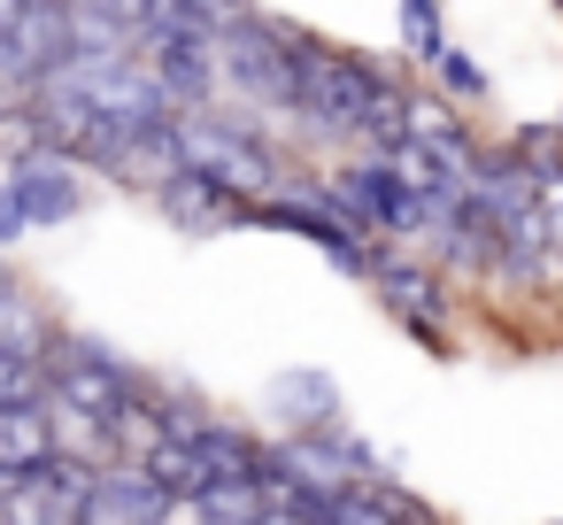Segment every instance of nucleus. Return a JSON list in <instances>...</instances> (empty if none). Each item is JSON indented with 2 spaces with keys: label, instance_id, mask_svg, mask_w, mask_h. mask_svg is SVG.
I'll return each mask as SVG.
<instances>
[{
  "label": "nucleus",
  "instance_id": "f257e3e1",
  "mask_svg": "<svg viewBox=\"0 0 563 525\" xmlns=\"http://www.w3.org/2000/svg\"><path fill=\"white\" fill-rule=\"evenodd\" d=\"M301 40H309V32L240 9V17L224 24V40H217V70L232 78L240 101L278 109V117H301Z\"/></svg>",
  "mask_w": 563,
  "mask_h": 525
},
{
  "label": "nucleus",
  "instance_id": "f03ea898",
  "mask_svg": "<svg viewBox=\"0 0 563 525\" xmlns=\"http://www.w3.org/2000/svg\"><path fill=\"white\" fill-rule=\"evenodd\" d=\"M386 94V70L347 55V47H317L301 40V124L324 140H363L371 101Z\"/></svg>",
  "mask_w": 563,
  "mask_h": 525
},
{
  "label": "nucleus",
  "instance_id": "7ed1b4c3",
  "mask_svg": "<svg viewBox=\"0 0 563 525\" xmlns=\"http://www.w3.org/2000/svg\"><path fill=\"white\" fill-rule=\"evenodd\" d=\"M140 394H147V379L109 340H55V356H47V402L55 409H78V417L117 425Z\"/></svg>",
  "mask_w": 563,
  "mask_h": 525
},
{
  "label": "nucleus",
  "instance_id": "20e7f679",
  "mask_svg": "<svg viewBox=\"0 0 563 525\" xmlns=\"http://www.w3.org/2000/svg\"><path fill=\"white\" fill-rule=\"evenodd\" d=\"M178 132H186V163L217 171V178L240 186L247 201L278 194V155H271L247 124H232L224 109H178Z\"/></svg>",
  "mask_w": 563,
  "mask_h": 525
},
{
  "label": "nucleus",
  "instance_id": "39448f33",
  "mask_svg": "<svg viewBox=\"0 0 563 525\" xmlns=\"http://www.w3.org/2000/svg\"><path fill=\"white\" fill-rule=\"evenodd\" d=\"M93 479H101V456L86 448H55L47 463H32L16 486H9V517H47V525H86V502H93Z\"/></svg>",
  "mask_w": 563,
  "mask_h": 525
},
{
  "label": "nucleus",
  "instance_id": "423d86ee",
  "mask_svg": "<svg viewBox=\"0 0 563 525\" xmlns=\"http://www.w3.org/2000/svg\"><path fill=\"white\" fill-rule=\"evenodd\" d=\"M155 201H163V217H170L178 232H232V225H247V209H255L240 186H224V178L201 171V163L170 171V178L155 186Z\"/></svg>",
  "mask_w": 563,
  "mask_h": 525
},
{
  "label": "nucleus",
  "instance_id": "0eeeda50",
  "mask_svg": "<svg viewBox=\"0 0 563 525\" xmlns=\"http://www.w3.org/2000/svg\"><path fill=\"white\" fill-rule=\"evenodd\" d=\"M170 510H186L140 456H109L101 463V479H93V502H86V525H117V517H140V525H155V517H170Z\"/></svg>",
  "mask_w": 563,
  "mask_h": 525
},
{
  "label": "nucleus",
  "instance_id": "6e6552de",
  "mask_svg": "<svg viewBox=\"0 0 563 525\" xmlns=\"http://www.w3.org/2000/svg\"><path fill=\"white\" fill-rule=\"evenodd\" d=\"M70 163H78V155H63V147H32V155H16L9 186L24 194L32 225H70V217L86 209V186H78V171H70Z\"/></svg>",
  "mask_w": 563,
  "mask_h": 525
},
{
  "label": "nucleus",
  "instance_id": "1a4fd4ad",
  "mask_svg": "<svg viewBox=\"0 0 563 525\" xmlns=\"http://www.w3.org/2000/svg\"><path fill=\"white\" fill-rule=\"evenodd\" d=\"M371 286H378V302L432 348V356H448V340H440V309H448V286L432 278V271H409V263H386L378 255V271H371Z\"/></svg>",
  "mask_w": 563,
  "mask_h": 525
},
{
  "label": "nucleus",
  "instance_id": "9d476101",
  "mask_svg": "<svg viewBox=\"0 0 563 525\" xmlns=\"http://www.w3.org/2000/svg\"><path fill=\"white\" fill-rule=\"evenodd\" d=\"M63 448V425H55V402H0V479H24L32 463H47Z\"/></svg>",
  "mask_w": 563,
  "mask_h": 525
},
{
  "label": "nucleus",
  "instance_id": "9b49d317",
  "mask_svg": "<svg viewBox=\"0 0 563 525\" xmlns=\"http://www.w3.org/2000/svg\"><path fill=\"white\" fill-rule=\"evenodd\" d=\"M263 402H271V417H278L286 433L340 425V386H332V371H278Z\"/></svg>",
  "mask_w": 563,
  "mask_h": 525
},
{
  "label": "nucleus",
  "instance_id": "f8f14e48",
  "mask_svg": "<svg viewBox=\"0 0 563 525\" xmlns=\"http://www.w3.org/2000/svg\"><path fill=\"white\" fill-rule=\"evenodd\" d=\"M394 517H432L409 486H394V471H371L332 494V525H394Z\"/></svg>",
  "mask_w": 563,
  "mask_h": 525
},
{
  "label": "nucleus",
  "instance_id": "ddd939ff",
  "mask_svg": "<svg viewBox=\"0 0 563 525\" xmlns=\"http://www.w3.org/2000/svg\"><path fill=\"white\" fill-rule=\"evenodd\" d=\"M170 171H186V132H178V117L132 132V147L117 155V178H132V186H163Z\"/></svg>",
  "mask_w": 563,
  "mask_h": 525
},
{
  "label": "nucleus",
  "instance_id": "4468645a",
  "mask_svg": "<svg viewBox=\"0 0 563 525\" xmlns=\"http://www.w3.org/2000/svg\"><path fill=\"white\" fill-rule=\"evenodd\" d=\"M0 356H55V325L16 278L0 286Z\"/></svg>",
  "mask_w": 563,
  "mask_h": 525
},
{
  "label": "nucleus",
  "instance_id": "2eb2a0df",
  "mask_svg": "<svg viewBox=\"0 0 563 525\" xmlns=\"http://www.w3.org/2000/svg\"><path fill=\"white\" fill-rule=\"evenodd\" d=\"M186 433L201 440L209 479H263V440H247V433H232V425H217V417H194Z\"/></svg>",
  "mask_w": 563,
  "mask_h": 525
},
{
  "label": "nucleus",
  "instance_id": "dca6fc26",
  "mask_svg": "<svg viewBox=\"0 0 563 525\" xmlns=\"http://www.w3.org/2000/svg\"><path fill=\"white\" fill-rule=\"evenodd\" d=\"M186 510L194 517H263V479H209Z\"/></svg>",
  "mask_w": 563,
  "mask_h": 525
},
{
  "label": "nucleus",
  "instance_id": "f3484780",
  "mask_svg": "<svg viewBox=\"0 0 563 525\" xmlns=\"http://www.w3.org/2000/svg\"><path fill=\"white\" fill-rule=\"evenodd\" d=\"M401 47L417 63H440L448 55V32H440V0H401Z\"/></svg>",
  "mask_w": 563,
  "mask_h": 525
},
{
  "label": "nucleus",
  "instance_id": "a211bd4d",
  "mask_svg": "<svg viewBox=\"0 0 563 525\" xmlns=\"http://www.w3.org/2000/svg\"><path fill=\"white\" fill-rule=\"evenodd\" d=\"M517 155L540 171V186H563V124H525L517 132Z\"/></svg>",
  "mask_w": 563,
  "mask_h": 525
},
{
  "label": "nucleus",
  "instance_id": "6ab92c4d",
  "mask_svg": "<svg viewBox=\"0 0 563 525\" xmlns=\"http://www.w3.org/2000/svg\"><path fill=\"white\" fill-rule=\"evenodd\" d=\"M47 394V356H0V402H40Z\"/></svg>",
  "mask_w": 563,
  "mask_h": 525
},
{
  "label": "nucleus",
  "instance_id": "aec40b11",
  "mask_svg": "<svg viewBox=\"0 0 563 525\" xmlns=\"http://www.w3.org/2000/svg\"><path fill=\"white\" fill-rule=\"evenodd\" d=\"M432 70H440V86H448V94H463V101H486V70H478L471 55H455V47H448Z\"/></svg>",
  "mask_w": 563,
  "mask_h": 525
},
{
  "label": "nucleus",
  "instance_id": "412c9836",
  "mask_svg": "<svg viewBox=\"0 0 563 525\" xmlns=\"http://www.w3.org/2000/svg\"><path fill=\"white\" fill-rule=\"evenodd\" d=\"M40 78H32V63H24V47H16V32H0V101H16V94H32Z\"/></svg>",
  "mask_w": 563,
  "mask_h": 525
},
{
  "label": "nucleus",
  "instance_id": "4be33fe9",
  "mask_svg": "<svg viewBox=\"0 0 563 525\" xmlns=\"http://www.w3.org/2000/svg\"><path fill=\"white\" fill-rule=\"evenodd\" d=\"M32 232V209H24V194L16 186H0V248H9V240H24Z\"/></svg>",
  "mask_w": 563,
  "mask_h": 525
},
{
  "label": "nucleus",
  "instance_id": "5701e85b",
  "mask_svg": "<svg viewBox=\"0 0 563 525\" xmlns=\"http://www.w3.org/2000/svg\"><path fill=\"white\" fill-rule=\"evenodd\" d=\"M93 9H117V17H132V24H147V0H93Z\"/></svg>",
  "mask_w": 563,
  "mask_h": 525
},
{
  "label": "nucleus",
  "instance_id": "b1692460",
  "mask_svg": "<svg viewBox=\"0 0 563 525\" xmlns=\"http://www.w3.org/2000/svg\"><path fill=\"white\" fill-rule=\"evenodd\" d=\"M548 240H555V255H563V201H548Z\"/></svg>",
  "mask_w": 563,
  "mask_h": 525
},
{
  "label": "nucleus",
  "instance_id": "393cba45",
  "mask_svg": "<svg viewBox=\"0 0 563 525\" xmlns=\"http://www.w3.org/2000/svg\"><path fill=\"white\" fill-rule=\"evenodd\" d=\"M0 286H9V271H0Z\"/></svg>",
  "mask_w": 563,
  "mask_h": 525
}]
</instances>
